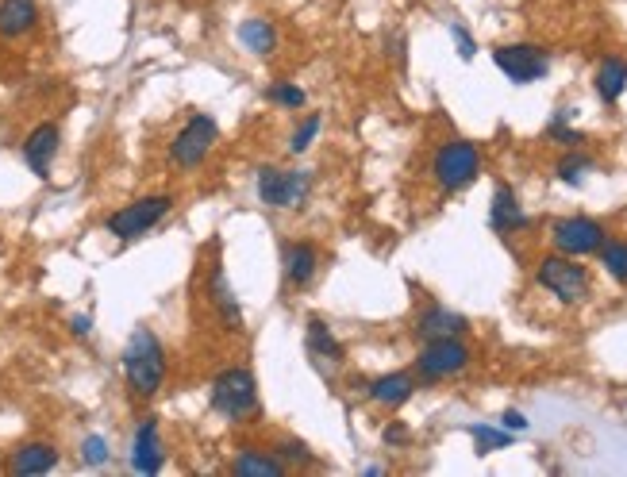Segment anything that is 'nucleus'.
Segmentation results:
<instances>
[{"mask_svg": "<svg viewBox=\"0 0 627 477\" xmlns=\"http://www.w3.org/2000/svg\"><path fill=\"white\" fill-rule=\"evenodd\" d=\"M124 377L135 397H154L166 381V347L151 327H135L124 347Z\"/></svg>", "mask_w": 627, "mask_h": 477, "instance_id": "obj_1", "label": "nucleus"}, {"mask_svg": "<svg viewBox=\"0 0 627 477\" xmlns=\"http://www.w3.org/2000/svg\"><path fill=\"white\" fill-rule=\"evenodd\" d=\"M170 208H174V197H166V193H154V197H143V201H131V204H124L120 212H112V216L104 220V231H108L112 239H120V243H131V239H139V235H147L151 227L162 224Z\"/></svg>", "mask_w": 627, "mask_h": 477, "instance_id": "obj_2", "label": "nucleus"}, {"mask_svg": "<svg viewBox=\"0 0 627 477\" xmlns=\"http://www.w3.org/2000/svg\"><path fill=\"white\" fill-rule=\"evenodd\" d=\"M212 408L227 416V420H243V416H254L258 412V385H254V374L243 370V366H231L224 374L212 381Z\"/></svg>", "mask_w": 627, "mask_h": 477, "instance_id": "obj_3", "label": "nucleus"}, {"mask_svg": "<svg viewBox=\"0 0 627 477\" xmlns=\"http://www.w3.org/2000/svg\"><path fill=\"white\" fill-rule=\"evenodd\" d=\"M308 193H312V170H277V166L258 170V201L270 208H304Z\"/></svg>", "mask_w": 627, "mask_h": 477, "instance_id": "obj_4", "label": "nucleus"}, {"mask_svg": "<svg viewBox=\"0 0 627 477\" xmlns=\"http://www.w3.org/2000/svg\"><path fill=\"white\" fill-rule=\"evenodd\" d=\"M477 174H481V154H477L474 143L451 139V143L439 147V154H435V181L447 193H462L466 185H474Z\"/></svg>", "mask_w": 627, "mask_h": 477, "instance_id": "obj_5", "label": "nucleus"}, {"mask_svg": "<svg viewBox=\"0 0 627 477\" xmlns=\"http://www.w3.org/2000/svg\"><path fill=\"white\" fill-rule=\"evenodd\" d=\"M535 277H539V285L551 289L562 304H577L589 297V270L577 266L570 254H551V258H543Z\"/></svg>", "mask_w": 627, "mask_h": 477, "instance_id": "obj_6", "label": "nucleus"}, {"mask_svg": "<svg viewBox=\"0 0 627 477\" xmlns=\"http://www.w3.org/2000/svg\"><path fill=\"white\" fill-rule=\"evenodd\" d=\"M216 135H220L216 120L197 112V116L174 135V143H170V162H174L177 170H197L204 158H208V151L216 147Z\"/></svg>", "mask_w": 627, "mask_h": 477, "instance_id": "obj_7", "label": "nucleus"}, {"mask_svg": "<svg viewBox=\"0 0 627 477\" xmlns=\"http://www.w3.org/2000/svg\"><path fill=\"white\" fill-rule=\"evenodd\" d=\"M493 62H497V70H501L508 81H516V85H531V81L547 77V70H551V54L543 51V47H535V43H508V47H497V51H493Z\"/></svg>", "mask_w": 627, "mask_h": 477, "instance_id": "obj_8", "label": "nucleus"}, {"mask_svg": "<svg viewBox=\"0 0 627 477\" xmlns=\"http://www.w3.org/2000/svg\"><path fill=\"white\" fill-rule=\"evenodd\" d=\"M466 366H470V351L458 339H427V347L416 358V374L427 377V381L462 374Z\"/></svg>", "mask_w": 627, "mask_h": 477, "instance_id": "obj_9", "label": "nucleus"}, {"mask_svg": "<svg viewBox=\"0 0 627 477\" xmlns=\"http://www.w3.org/2000/svg\"><path fill=\"white\" fill-rule=\"evenodd\" d=\"M554 247L570 258H581V254H593L604 247V227L597 220H585V216H566L551 227Z\"/></svg>", "mask_w": 627, "mask_h": 477, "instance_id": "obj_10", "label": "nucleus"}, {"mask_svg": "<svg viewBox=\"0 0 627 477\" xmlns=\"http://www.w3.org/2000/svg\"><path fill=\"white\" fill-rule=\"evenodd\" d=\"M162 462H166V447H162V435H158V420L147 416L135 427V439H131V470L135 474H158Z\"/></svg>", "mask_w": 627, "mask_h": 477, "instance_id": "obj_11", "label": "nucleus"}, {"mask_svg": "<svg viewBox=\"0 0 627 477\" xmlns=\"http://www.w3.org/2000/svg\"><path fill=\"white\" fill-rule=\"evenodd\" d=\"M58 143H62V131L58 124H39L27 131L24 139V162L31 166L35 177H51V162L58 154Z\"/></svg>", "mask_w": 627, "mask_h": 477, "instance_id": "obj_12", "label": "nucleus"}, {"mask_svg": "<svg viewBox=\"0 0 627 477\" xmlns=\"http://www.w3.org/2000/svg\"><path fill=\"white\" fill-rule=\"evenodd\" d=\"M281 266H285V281L297 285V289H304V285H312V277H316V270H320V251H316L308 239L289 243V247H285V258H281Z\"/></svg>", "mask_w": 627, "mask_h": 477, "instance_id": "obj_13", "label": "nucleus"}, {"mask_svg": "<svg viewBox=\"0 0 627 477\" xmlns=\"http://www.w3.org/2000/svg\"><path fill=\"white\" fill-rule=\"evenodd\" d=\"M35 27H39L35 0H0V39H20Z\"/></svg>", "mask_w": 627, "mask_h": 477, "instance_id": "obj_14", "label": "nucleus"}, {"mask_svg": "<svg viewBox=\"0 0 627 477\" xmlns=\"http://www.w3.org/2000/svg\"><path fill=\"white\" fill-rule=\"evenodd\" d=\"M54 466H58V451H54L51 443H24V447H16L12 462H8V470L16 477L51 474Z\"/></svg>", "mask_w": 627, "mask_h": 477, "instance_id": "obj_15", "label": "nucleus"}, {"mask_svg": "<svg viewBox=\"0 0 627 477\" xmlns=\"http://www.w3.org/2000/svg\"><path fill=\"white\" fill-rule=\"evenodd\" d=\"M466 331V316H458L451 308H443V304H431L424 316L416 320V335L420 339H458Z\"/></svg>", "mask_w": 627, "mask_h": 477, "instance_id": "obj_16", "label": "nucleus"}, {"mask_svg": "<svg viewBox=\"0 0 627 477\" xmlns=\"http://www.w3.org/2000/svg\"><path fill=\"white\" fill-rule=\"evenodd\" d=\"M489 224H493V231H501V235H512V231H524L527 227L524 204L516 201V193H512L508 185H497V193H493Z\"/></svg>", "mask_w": 627, "mask_h": 477, "instance_id": "obj_17", "label": "nucleus"}, {"mask_svg": "<svg viewBox=\"0 0 627 477\" xmlns=\"http://www.w3.org/2000/svg\"><path fill=\"white\" fill-rule=\"evenodd\" d=\"M208 297H212V304H216V312H220V320H224L227 331H239V327H243V308H239V301H235V289H231V281H227L224 266H212Z\"/></svg>", "mask_w": 627, "mask_h": 477, "instance_id": "obj_18", "label": "nucleus"}, {"mask_svg": "<svg viewBox=\"0 0 627 477\" xmlns=\"http://www.w3.org/2000/svg\"><path fill=\"white\" fill-rule=\"evenodd\" d=\"M285 462L277 454L262 451V447H243L239 458L231 462V474L235 477H285Z\"/></svg>", "mask_w": 627, "mask_h": 477, "instance_id": "obj_19", "label": "nucleus"}, {"mask_svg": "<svg viewBox=\"0 0 627 477\" xmlns=\"http://www.w3.org/2000/svg\"><path fill=\"white\" fill-rule=\"evenodd\" d=\"M239 43L258 58H270L277 51V27L270 20H262V16H251V20L239 24Z\"/></svg>", "mask_w": 627, "mask_h": 477, "instance_id": "obj_20", "label": "nucleus"}, {"mask_svg": "<svg viewBox=\"0 0 627 477\" xmlns=\"http://www.w3.org/2000/svg\"><path fill=\"white\" fill-rule=\"evenodd\" d=\"M412 393H416L412 374H385L370 385V397L377 404H385V408H401L404 401H412Z\"/></svg>", "mask_w": 627, "mask_h": 477, "instance_id": "obj_21", "label": "nucleus"}, {"mask_svg": "<svg viewBox=\"0 0 627 477\" xmlns=\"http://www.w3.org/2000/svg\"><path fill=\"white\" fill-rule=\"evenodd\" d=\"M627 89V62L624 58H604L597 70V97L604 104H616Z\"/></svg>", "mask_w": 627, "mask_h": 477, "instance_id": "obj_22", "label": "nucleus"}, {"mask_svg": "<svg viewBox=\"0 0 627 477\" xmlns=\"http://www.w3.org/2000/svg\"><path fill=\"white\" fill-rule=\"evenodd\" d=\"M308 351L316 354V358H327V362H343V343L335 339V331L320 316L308 320Z\"/></svg>", "mask_w": 627, "mask_h": 477, "instance_id": "obj_23", "label": "nucleus"}, {"mask_svg": "<svg viewBox=\"0 0 627 477\" xmlns=\"http://www.w3.org/2000/svg\"><path fill=\"white\" fill-rule=\"evenodd\" d=\"M601 266L612 277H616V281H624V285H627V243H620V239H612V243H608V239H604Z\"/></svg>", "mask_w": 627, "mask_h": 477, "instance_id": "obj_24", "label": "nucleus"}, {"mask_svg": "<svg viewBox=\"0 0 627 477\" xmlns=\"http://www.w3.org/2000/svg\"><path fill=\"white\" fill-rule=\"evenodd\" d=\"M470 435H474V443H477V451L481 454L501 451V447L512 443V431H497V427H489V424H474L470 427Z\"/></svg>", "mask_w": 627, "mask_h": 477, "instance_id": "obj_25", "label": "nucleus"}, {"mask_svg": "<svg viewBox=\"0 0 627 477\" xmlns=\"http://www.w3.org/2000/svg\"><path fill=\"white\" fill-rule=\"evenodd\" d=\"M320 127H324V120H320V112H312V116H304L301 127L293 131V139H289V151L293 154H304L308 147H312V139L320 135Z\"/></svg>", "mask_w": 627, "mask_h": 477, "instance_id": "obj_26", "label": "nucleus"}, {"mask_svg": "<svg viewBox=\"0 0 627 477\" xmlns=\"http://www.w3.org/2000/svg\"><path fill=\"white\" fill-rule=\"evenodd\" d=\"M589 170H593V158H585V154H566V158L558 162V177H562L566 185H581Z\"/></svg>", "mask_w": 627, "mask_h": 477, "instance_id": "obj_27", "label": "nucleus"}, {"mask_svg": "<svg viewBox=\"0 0 627 477\" xmlns=\"http://www.w3.org/2000/svg\"><path fill=\"white\" fill-rule=\"evenodd\" d=\"M274 454L281 458V462H285V466H308V462H312V451L304 447L301 439H289V435H285V439L277 443Z\"/></svg>", "mask_w": 627, "mask_h": 477, "instance_id": "obj_28", "label": "nucleus"}, {"mask_svg": "<svg viewBox=\"0 0 627 477\" xmlns=\"http://www.w3.org/2000/svg\"><path fill=\"white\" fill-rule=\"evenodd\" d=\"M81 462H85V466H104V462H108V439H104V435H85V443H81Z\"/></svg>", "mask_w": 627, "mask_h": 477, "instance_id": "obj_29", "label": "nucleus"}, {"mask_svg": "<svg viewBox=\"0 0 627 477\" xmlns=\"http://www.w3.org/2000/svg\"><path fill=\"white\" fill-rule=\"evenodd\" d=\"M270 101L281 104V108H301V104H304V89H301V85H293V81H277L274 89H270Z\"/></svg>", "mask_w": 627, "mask_h": 477, "instance_id": "obj_30", "label": "nucleus"}, {"mask_svg": "<svg viewBox=\"0 0 627 477\" xmlns=\"http://www.w3.org/2000/svg\"><path fill=\"white\" fill-rule=\"evenodd\" d=\"M451 35H454V43H458V54H462V58H474L477 47H474V39H470V31H466V27H458V24H451Z\"/></svg>", "mask_w": 627, "mask_h": 477, "instance_id": "obj_31", "label": "nucleus"}, {"mask_svg": "<svg viewBox=\"0 0 627 477\" xmlns=\"http://www.w3.org/2000/svg\"><path fill=\"white\" fill-rule=\"evenodd\" d=\"M501 424H504V431H527V416L524 412H516V408H508L501 416Z\"/></svg>", "mask_w": 627, "mask_h": 477, "instance_id": "obj_32", "label": "nucleus"}, {"mask_svg": "<svg viewBox=\"0 0 627 477\" xmlns=\"http://www.w3.org/2000/svg\"><path fill=\"white\" fill-rule=\"evenodd\" d=\"M404 439H408V427H404V424H389V427H385V443H389V447H397V443H404Z\"/></svg>", "mask_w": 627, "mask_h": 477, "instance_id": "obj_33", "label": "nucleus"}, {"mask_svg": "<svg viewBox=\"0 0 627 477\" xmlns=\"http://www.w3.org/2000/svg\"><path fill=\"white\" fill-rule=\"evenodd\" d=\"M70 331H74V335H81V339H85V335L93 331V320H89V316H74V320H70Z\"/></svg>", "mask_w": 627, "mask_h": 477, "instance_id": "obj_34", "label": "nucleus"}]
</instances>
